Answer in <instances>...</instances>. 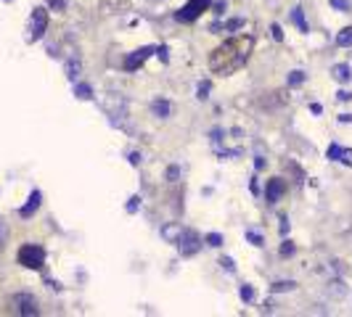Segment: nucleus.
I'll return each mask as SVG.
<instances>
[{"label": "nucleus", "mask_w": 352, "mask_h": 317, "mask_svg": "<svg viewBox=\"0 0 352 317\" xmlns=\"http://www.w3.org/2000/svg\"><path fill=\"white\" fill-rule=\"evenodd\" d=\"M252 48H254V37L252 35H241L223 42L215 53L209 56V69L217 72V74H231L236 69H241L244 63L249 61L252 56Z\"/></svg>", "instance_id": "obj_1"}, {"label": "nucleus", "mask_w": 352, "mask_h": 317, "mask_svg": "<svg viewBox=\"0 0 352 317\" xmlns=\"http://www.w3.org/2000/svg\"><path fill=\"white\" fill-rule=\"evenodd\" d=\"M19 264L27 269H42L45 267V248L35 246V243H27L19 248Z\"/></svg>", "instance_id": "obj_2"}, {"label": "nucleus", "mask_w": 352, "mask_h": 317, "mask_svg": "<svg viewBox=\"0 0 352 317\" xmlns=\"http://www.w3.org/2000/svg\"><path fill=\"white\" fill-rule=\"evenodd\" d=\"M209 6H212V0H188V3L175 13V19L178 21H196Z\"/></svg>", "instance_id": "obj_3"}, {"label": "nucleus", "mask_w": 352, "mask_h": 317, "mask_svg": "<svg viewBox=\"0 0 352 317\" xmlns=\"http://www.w3.org/2000/svg\"><path fill=\"white\" fill-rule=\"evenodd\" d=\"M202 248V238H199L196 230H180V238H178V251L183 257H193V254Z\"/></svg>", "instance_id": "obj_4"}, {"label": "nucleus", "mask_w": 352, "mask_h": 317, "mask_svg": "<svg viewBox=\"0 0 352 317\" xmlns=\"http://www.w3.org/2000/svg\"><path fill=\"white\" fill-rule=\"evenodd\" d=\"M48 29V11L45 8H35L32 19H29V40H40Z\"/></svg>", "instance_id": "obj_5"}, {"label": "nucleus", "mask_w": 352, "mask_h": 317, "mask_svg": "<svg viewBox=\"0 0 352 317\" xmlns=\"http://www.w3.org/2000/svg\"><path fill=\"white\" fill-rule=\"evenodd\" d=\"M11 304H13V312H16V314H24V317H32V314L40 312L35 296H29V293H16Z\"/></svg>", "instance_id": "obj_6"}, {"label": "nucleus", "mask_w": 352, "mask_h": 317, "mask_svg": "<svg viewBox=\"0 0 352 317\" xmlns=\"http://www.w3.org/2000/svg\"><path fill=\"white\" fill-rule=\"evenodd\" d=\"M151 53H154V48H148V45H146V48H141V51H135L133 56H127V58H125V69H127V72H135L138 66H143V63L148 61V56H151Z\"/></svg>", "instance_id": "obj_7"}, {"label": "nucleus", "mask_w": 352, "mask_h": 317, "mask_svg": "<svg viewBox=\"0 0 352 317\" xmlns=\"http://www.w3.org/2000/svg\"><path fill=\"white\" fill-rule=\"evenodd\" d=\"M283 193H286V183H283L281 177L268 180V188H265V198H268V203H275Z\"/></svg>", "instance_id": "obj_8"}, {"label": "nucleus", "mask_w": 352, "mask_h": 317, "mask_svg": "<svg viewBox=\"0 0 352 317\" xmlns=\"http://www.w3.org/2000/svg\"><path fill=\"white\" fill-rule=\"evenodd\" d=\"M40 201H42V193H40V190H32V196H29V201L19 209V214H21V217H32V214L40 209Z\"/></svg>", "instance_id": "obj_9"}, {"label": "nucleus", "mask_w": 352, "mask_h": 317, "mask_svg": "<svg viewBox=\"0 0 352 317\" xmlns=\"http://www.w3.org/2000/svg\"><path fill=\"white\" fill-rule=\"evenodd\" d=\"M331 77L336 79V82H349V79H352V69L347 66V63H336V66L331 69Z\"/></svg>", "instance_id": "obj_10"}, {"label": "nucleus", "mask_w": 352, "mask_h": 317, "mask_svg": "<svg viewBox=\"0 0 352 317\" xmlns=\"http://www.w3.org/2000/svg\"><path fill=\"white\" fill-rule=\"evenodd\" d=\"M151 111H154V117L164 119V117L172 114V103L170 101H154V103H151Z\"/></svg>", "instance_id": "obj_11"}, {"label": "nucleus", "mask_w": 352, "mask_h": 317, "mask_svg": "<svg viewBox=\"0 0 352 317\" xmlns=\"http://www.w3.org/2000/svg\"><path fill=\"white\" fill-rule=\"evenodd\" d=\"M294 288H297L294 280H275V283L270 285L273 293H286V291H294Z\"/></svg>", "instance_id": "obj_12"}, {"label": "nucleus", "mask_w": 352, "mask_h": 317, "mask_svg": "<svg viewBox=\"0 0 352 317\" xmlns=\"http://www.w3.org/2000/svg\"><path fill=\"white\" fill-rule=\"evenodd\" d=\"M74 95H77L80 101H90V98H93V87L85 85V82H77V85H74Z\"/></svg>", "instance_id": "obj_13"}, {"label": "nucleus", "mask_w": 352, "mask_h": 317, "mask_svg": "<svg viewBox=\"0 0 352 317\" xmlns=\"http://www.w3.org/2000/svg\"><path fill=\"white\" fill-rule=\"evenodd\" d=\"M336 45L339 48H352V27H344L339 35H336Z\"/></svg>", "instance_id": "obj_14"}, {"label": "nucleus", "mask_w": 352, "mask_h": 317, "mask_svg": "<svg viewBox=\"0 0 352 317\" xmlns=\"http://www.w3.org/2000/svg\"><path fill=\"white\" fill-rule=\"evenodd\" d=\"M180 225H167L164 230H162V238H167L170 243H178V238H180Z\"/></svg>", "instance_id": "obj_15"}, {"label": "nucleus", "mask_w": 352, "mask_h": 317, "mask_svg": "<svg viewBox=\"0 0 352 317\" xmlns=\"http://www.w3.org/2000/svg\"><path fill=\"white\" fill-rule=\"evenodd\" d=\"M292 21L299 27V32H307V21H304V13H302V8H294V11H292Z\"/></svg>", "instance_id": "obj_16"}, {"label": "nucleus", "mask_w": 352, "mask_h": 317, "mask_svg": "<svg viewBox=\"0 0 352 317\" xmlns=\"http://www.w3.org/2000/svg\"><path fill=\"white\" fill-rule=\"evenodd\" d=\"M77 74H80V61L72 58V61L67 63V77H69V79H77Z\"/></svg>", "instance_id": "obj_17"}, {"label": "nucleus", "mask_w": 352, "mask_h": 317, "mask_svg": "<svg viewBox=\"0 0 352 317\" xmlns=\"http://www.w3.org/2000/svg\"><path fill=\"white\" fill-rule=\"evenodd\" d=\"M304 82V72H292L289 74V87H299Z\"/></svg>", "instance_id": "obj_18"}, {"label": "nucleus", "mask_w": 352, "mask_h": 317, "mask_svg": "<svg viewBox=\"0 0 352 317\" xmlns=\"http://www.w3.org/2000/svg\"><path fill=\"white\" fill-rule=\"evenodd\" d=\"M326 156L331 158V162H339V156H342V146H336V143H331V146H328V151H326Z\"/></svg>", "instance_id": "obj_19"}, {"label": "nucleus", "mask_w": 352, "mask_h": 317, "mask_svg": "<svg viewBox=\"0 0 352 317\" xmlns=\"http://www.w3.org/2000/svg\"><path fill=\"white\" fill-rule=\"evenodd\" d=\"M207 243H209L212 248H220V246H223V235H220V233H209V235H207Z\"/></svg>", "instance_id": "obj_20"}, {"label": "nucleus", "mask_w": 352, "mask_h": 317, "mask_svg": "<svg viewBox=\"0 0 352 317\" xmlns=\"http://www.w3.org/2000/svg\"><path fill=\"white\" fill-rule=\"evenodd\" d=\"M238 296H241V299H244V301H247V304H249V301L254 299V288H252V285H241Z\"/></svg>", "instance_id": "obj_21"}, {"label": "nucleus", "mask_w": 352, "mask_h": 317, "mask_svg": "<svg viewBox=\"0 0 352 317\" xmlns=\"http://www.w3.org/2000/svg\"><path fill=\"white\" fill-rule=\"evenodd\" d=\"M294 251H297V246H294L292 241H283V243H281V257H292Z\"/></svg>", "instance_id": "obj_22"}, {"label": "nucleus", "mask_w": 352, "mask_h": 317, "mask_svg": "<svg viewBox=\"0 0 352 317\" xmlns=\"http://www.w3.org/2000/svg\"><path fill=\"white\" fill-rule=\"evenodd\" d=\"M6 241H8V225H6L3 219H0V248L6 246Z\"/></svg>", "instance_id": "obj_23"}, {"label": "nucleus", "mask_w": 352, "mask_h": 317, "mask_svg": "<svg viewBox=\"0 0 352 317\" xmlns=\"http://www.w3.org/2000/svg\"><path fill=\"white\" fill-rule=\"evenodd\" d=\"M220 264H223L225 273H236V264H233V259H231V257H223V259H220Z\"/></svg>", "instance_id": "obj_24"}, {"label": "nucleus", "mask_w": 352, "mask_h": 317, "mask_svg": "<svg viewBox=\"0 0 352 317\" xmlns=\"http://www.w3.org/2000/svg\"><path fill=\"white\" fill-rule=\"evenodd\" d=\"M247 238H249L254 246H262V235H259L257 230H247Z\"/></svg>", "instance_id": "obj_25"}, {"label": "nucleus", "mask_w": 352, "mask_h": 317, "mask_svg": "<svg viewBox=\"0 0 352 317\" xmlns=\"http://www.w3.org/2000/svg\"><path fill=\"white\" fill-rule=\"evenodd\" d=\"M244 27V19H231L225 24V32H236V29H241Z\"/></svg>", "instance_id": "obj_26"}, {"label": "nucleus", "mask_w": 352, "mask_h": 317, "mask_svg": "<svg viewBox=\"0 0 352 317\" xmlns=\"http://www.w3.org/2000/svg\"><path fill=\"white\" fill-rule=\"evenodd\" d=\"M138 206H141V196H133V198L127 201V212L135 214V212H138Z\"/></svg>", "instance_id": "obj_27"}, {"label": "nucleus", "mask_w": 352, "mask_h": 317, "mask_svg": "<svg viewBox=\"0 0 352 317\" xmlns=\"http://www.w3.org/2000/svg\"><path fill=\"white\" fill-rule=\"evenodd\" d=\"M331 6H334L336 11H349V8H352L349 0H331Z\"/></svg>", "instance_id": "obj_28"}, {"label": "nucleus", "mask_w": 352, "mask_h": 317, "mask_svg": "<svg viewBox=\"0 0 352 317\" xmlns=\"http://www.w3.org/2000/svg\"><path fill=\"white\" fill-rule=\"evenodd\" d=\"M339 162H342V164H347V167H352V151H349V148H342Z\"/></svg>", "instance_id": "obj_29"}, {"label": "nucleus", "mask_w": 352, "mask_h": 317, "mask_svg": "<svg viewBox=\"0 0 352 317\" xmlns=\"http://www.w3.org/2000/svg\"><path fill=\"white\" fill-rule=\"evenodd\" d=\"M209 90H212V85H209V82H199V98H202V101H204V98H207V93H209Z\"/></svg>", "instance_id": "obj_30"}, {"label": "nucleus", "mask_w": 352, "mask_h": 317, "mask_svg": "<svg viewBox=\"0 0 352 317\" xmlns=\"http://www.w3.org/2000/svg\"><path fill=\"white\" fill-rule=\"evenodd\" d=\"M178 177H180V169H178V167L167 169V180H170V183H178Z\"/></svg>", "instance_id": "obj_31"}, {"label": "nucleus", "mask_w": 352, "mask_h": 317, "mask_svg": "<svg viewBox=\"0 0 352 317\" xmlns=\"http://www.w3.org/2000/svg\"><path fill=\"white\" fill-rule=\"evenodd\" d=\"M48 3H51L53 11H64L67 8V0H48Z\"/></svg>", "instance_id": "obj_32"}, {"label": "nucleus", "mask_w": 352, "mask_h": 317, "mask_svg": "<svg viewBox=\"0 0 352 317\" xmlns=\"http://www.w3.org/2000/svg\"><path fill=\"white\" fill-rule=\"evenodd\" d=\"M270 32H273V40H278V42L283 40V32H281V27H278V24H273V27H270Z\"/></svg>", "instance_id": "obj_33"}, {"label": "nucleus", "mask_w": 352, "mask_h": 317, "mask_svg": "<svg viewBox=\"0 0 352 317\" xmlns=\"http://www.w3.org/2000/svg\"><path fill=\"white\" fill-rule=\"evenodd\" d=\"M225 8H228V3H225V0H217V3L212 6V11H215L217 16H220V13H225Z\"/></svg>", "instance_id": "obj_34"}, {"label": "nucleus", "mask_w": 352, "mask_h": 317, "mask_svg": "<svg viewBox=\"0 0 352 317\" xmlns=\"http://www.w3.org/2000/svg\"><path fill=\"white\" fill-rule=\"evenodd\" d=\"M336 95H339V101H352V93L349 90H339Z\"/></svg>", "instance_id": "obj_35"}, {"label": "nucleus", "mask_w": 352, "mask_h": 317, "mask_svg": "<svg viewBox=\"0 0 352 317\" xmlns=\"http://www.w3.org/2000/svg\"><path fill=\"white\" fill-rule=\"evenodd\" d=\"M254 167H257V172H262V169H265V158H262V156H257V162H254Z\"/></svg>", "instance_id": "obj_36"}, {"label": "nucleus", "mask_w": 352, "mask_h": 317, "mask_svg": "<svg viewBox=\"0 0 352 317\" xmlns=\"http://www.w3.org/2000/svg\"><path fill=\"white\" fill-rule=\"evenodd\" d=\"M130 164H133V167L141 164V153H130Z\"/></svg>", "instance_id": "obj_37"}, {"label": "nucleus", "mask_w": 352, "mask_h": 317, "mask_svg": "<svg viewBox=\"0 0 352 317\" xmlns=\"http://www.w3.org/2000/svg\"><path fill=\"white\" fill-rule=\"evenodd\" d=\"M286 233H289V219L281 217V235H286Z\"/></svg>", "instance_id": "obj_38"}, {"label": "nucleus", "mask_w": 352, "mask_h": 317, "mask_svg": "<svg viewBox=\"0 0 352 317\" xmlns=\"http://www.w3.org/2000/svg\"><path fill=\"white\" fill-rule=\"evenodd\" d=\"M157 56H159L162 61H167V58H170V56H167V48H164V45H162V48H159V51H157Z\"/></svg>", "instance_id": "obj_39"}, {"label": "nucleus", "mask_w": 352, "mask_h": 317, "mask_svg": "<svg viewBox=\"0 0 352 317\" xmlns=\"http://www.w3.org/2000/svg\"><path fill=\"white\" fill-rule=\"evenodd\" d=\"M310 111H313V114H320V111H323V106H320V103H313Z\"/></svg>", "instance_id": "obj_40"}, {"label": "nucleus", "mask_w": 352, "mask_h": 317, "mask_svg": "<svg viewBox=\"0 0 352 317\" xmlns=\"http://www.w3.org/2000/svg\"><path fill=\"white\" fill-rule=\"evenodd\" d=\"M339 122H344V124H349V122H352V114H342V117H339Z\"/></svg>", "instance_id": "obj_41"}, {"label": "nucleus", "mask_w": 352, "mask_h": 317, "mask_svg": "<svg viewBox=\"0 0 352 317\" xmlns=\"http://www.w3.org/2000/svg\"><path fill=\"white\" fill-rule=\"evenodd\" d=\"M6 3H11V0H6Z\"/></svg>", "instance_id": "obj_42"}]
</instances>
